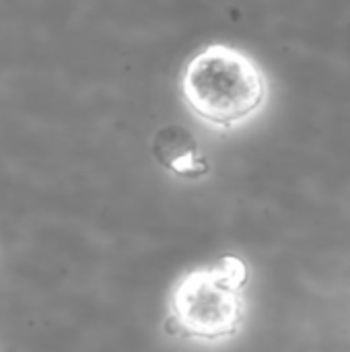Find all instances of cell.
<instances>
[{"label":"cell","mask_w":350,"mask_h":352,"mask_svg":"<svg viewBox=\"0 0 350 352\" xmlns=\"http://www.w3.org/2000/svg\"><path fill=\"white\" fill-rule=\"evenodd\" d=\"M182 93L198 118L229 128L262 105L266 85L245 54L229 45H208L188 62Z\"/></svg>","instance_id":"obj_1"},{"label":"cell","mask_w":350,"mask_h":352,"mask_svg":"<svg viewBox=\"0 0 350 352\" xmlns=\"http://www.w3.org/2000/svg\"><path fill=\"white\" fill-rule=\"evenodd\" d=\"M243 283L245 268L235 258L192 272L175 289L171 320L192 338L215 340L233 334L243 309Z\"/></svg>","instance_id":"obj_2"}]
</instances>
